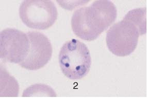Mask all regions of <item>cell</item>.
<instances>
[{
    "label": "cell",
    "mask_w": 147,
    "mask_h": 98,
    "mask_svg": "<svg viewBox=\"0 0 147 98\" xmlns=\"http://www.w3.org/2000/svg\"><path fill=\"white\" fill-rule=\"evenodd\" d=\"M117 17V8L112 1H95L90 6L74 11L71 18V27L79 38L92 41L114 23Z\"/></svg>",
    "instance_id": "6da1fadb"
},
{
    "label": "cell",
    "mask_w": 147,
    "mask_h": 98,
    "mask_svg": "<svg viewBox=\"0 0 147 98\" xmlns=\"http://www.w3.org/2000/svg\"><path fill=\"white\" fill-rule=\"evenodd\" d=\"M59 61L63 75L73 80L86 77L91 67V55L88 47L76 39L63 44L59 53Z\"/></svg>",
    "instance_id": "7a4b0ae2"
},
{
    "label": "cell",
    "mask_w": 147,
    "mask_h": 98,
    "mask_svg": "<svg viewBox=\"0 0 147 98\" xmlns=\"http://www.w3.org/2000/svg\"><path fill=\"white\" fill-rule=\"evenodd\" d=\"M21 20L28 27L46 30L56 22L58 11L52 1H23L19 10Z\"/></svg>",
    "instance_id": "3957f363"
},
{
    "label": "cell",
    "mask_w": 147,
    "mask_h": 98,
    "mask_svg": "<svg viewBox=\"0 0 147 98\" xmlns=\"http://www.w3.org/2000/svg\"><path fill=\"white\" fill-rule=\"evenodd\" d=\"M140 35L139 30L133 24L122 20L112 25L107 30V46L114 55L126 57L136 49Z\"/></svg>",
    "instance_id": "277c9868"
},
{
    "label": "cell",
    "mask_w": 147,
    "mask_h": 98,
    "mask_svg": "<svg viewBox=\"0 0 147 98\" xmlns=\"http://www.w3.org/2000/svg\"><path fill=\"white\" fill-rule=\"evenodd\" d=\"M30 40L27 33L7 28L0 33V57L4 62L20 64L28 55Z\"/></svg>",
    "instance_id": "5b68a950"
},
{
    "label": "cell",
    "mask_w": 147,
    "mask_h": 98,
    "mask_svg": "<svg viewBox=\"0 0 147 98\" xmlns=\"http://www.w3.org/2000/svg\"><path fill=\"white\" fill-rule=\"evenodd\" d=\"M26 33L30 40V49L26 59L19 65L28 71H37L50 61L53 47L50 40L42 33L30 31Z\"/></svg>",
    "instance_id": "8992f818"
},
{
    "label": "cell",
    "mask_w": 147,
    "mask_h": 98,
    "mask_svg": "<svg viewBox=\"0 0 147 98\" xmlns=\"http://www.w3.org/2000/svg\"><path fill=\"white\" fill-rule=\"evenodd\" d=\"M1 97H17L19 86L14 77L8 73L2 66H1Z\"/></svg>",
    "instance_id": "52a82bcc"
},
{
    "label": "cell",
    "mask_w": 147,
    "mask_h": 98,
    "mask_svg": "<svg viewBox=\"0 0 147 98\" xmlns=\"http://www.w3.org/2000/svg\"><path fill=\"white\" fill-rule=\"evenodd\" d=\"M123 20L127 21L138 28L140 35L147 33V8H137L130 10L124 16Z\"/></svg>",
    "instance_id": "ba28073f"
},
{
    "label": "cell",
    "mask_w": 147,
    "mask_h": 98,
    "mask_svg": "<svg viewBox=\"0 0 147 98\" xmlns=\"http://www.w3.org/2000/svg\"><path fill=\"white\" fill-rule=\"evenodd\" d=\"M56 93L50 86L35 84L23 91L22 97H56Z\"/></svg>",
    "instance_id": "9c48e42d"
}]
</instances>
